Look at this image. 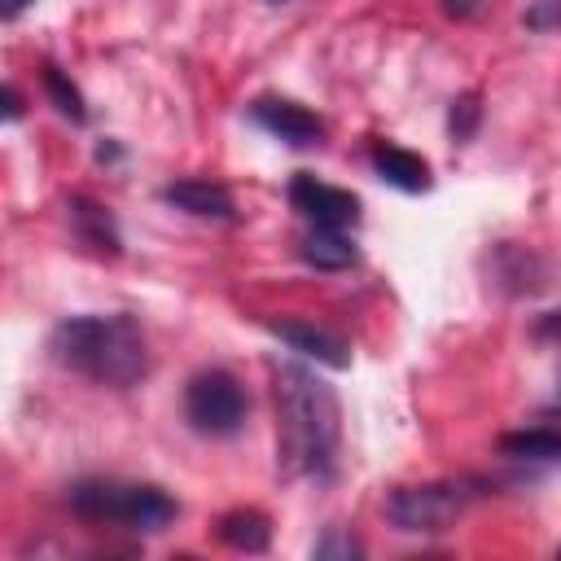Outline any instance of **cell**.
<instances>
[{"mask_svg":"<svg viewBox=\"0 0 561 561\" xmlns=\"http://www.w3.org/2000/svg\"><path fill=\"white\" fill-rule=\"evenodd\" d=\"M276 381V460L289 478L333 482L342 451V403L337 390L298 359L272 364Z\"/></svg>","mask_w":561,"mask_h":561,"instance_id":"1","label":"cell"},{"mask_svg":"<svg viewBox=\"0 0 561 561\" xmlns=\"http://www.w3.org/2000/svg\"><path fill=\"white\" fill-rule=\"evenodd\" d=\"M48 351L61 368L110 390H131L136 381L149 377V342L127 311L66 316L53 324Z\"/></svg>","mask_w":561,"mask_h":561,"instance_id":"2","label":"cell"},{"mask_svg":"<svg viewBox=\"0 0 561 561\" xmlns=\"http://www.w3.org/2000/svg\"><path fill=\"white\" fill-rule=\"evenodd\" d=\"M75 517L92 526H114L131 535H158L180 517V504L158 482H127V478H83L66 491Z\"/></svg>","mask_w":561,"mask_h":561,"instance_id":"3","label":"cell"},{"mask_svg":"<svg viewBox=\"0 0 561 561\" xmlns=\"http://www.w3.org/2000/svg\"><path fill=\"white\" fill-rule=\"evenodd\" d=\"M482 495H486V482H478V478H447V482L394 486L386 495V517L403 535H434V530H447Z\"/></svg>","mask_w":561,"mask_h":561,"instance_id":"4","label":"cell"},{"mask_svg":"<svg viewBox=\"0 0 561 561\" xmlns=\"http://www.w3.org/2000/svg\"><path fill=\"white\" fill-rule=\"evenodd\" d=\"M250 412L245 386L228 368H202L184 386V421L206 438H232L241 434Z\"/></svg>","mask_w":561,"mask_h":561,"instance_id":"5","label":"cell"},{"mask_svg":"<svg viewBox=\"0 0 561 561\" xmlns=\"http://www.w3.org/2000/svg\"><path fill=\"white\" fill-rule=\"evenodd\" d=\"M285 193H289V206L298 210V219L307 228H355L359 224V197L337 188V184L316 180L311 171H298Z\"/></svg>","mask_w":561,"mask_h":561,"instance_id":"6","label":"cell"},{"mask_svg":"<svg viewBox=\"0 0 561 561\" xmlns=\"http://www.w3.org/2000/svg\"><path fill=\"white\" fill-rule=\"evenodd\" d=\"M245 114H250L254 127H263L272 140L289 145V149H316V145H324V118L311 114V110L298 105V101H285V96H259V101H250Z\"/></svg>","mask_w":561,"mask_h":561,"instance_id":"7","label":"cell"},{"mask_svg":"<svg viewBox=\"0 0 561 561\" xmlns=\"http://www.w3.org/2000/svg\"><path fill=\"white\" fill-rule=\"evenodd\" d=\"M66 215H70V232L79 237V245H88V250L101 254V259H118V254H123L118 219H114L101 202H92V197H83V193H70V197H66Z\"/></svg>","mask_w":561,"mask_h":561,"instance_id":"8","label":"cell"},{"mask_svg":"<svg viewBox=\"0 0 561 561\" xmlns=\"http://www.w3.org/2000/svg\"><path fill=\"white\" fill-rule=\"evenodd\" d=\"M267 333L280 337L294 355L316 359V364H324V368H346V364H351V346H346L337 333L320 329V324H307V320H272Z\"/></svg>","mask_w":561,"mask_h":561,"instance_id":"9","label":"cell"},{"mask_svg":"<svg viewBox=\"0 0 561 561\" xmlns=\"http://www.w3.org/2000/svg\"><path fill=\"white\" fill-rule=\"evenodd\" d=\"M158 197H162L167 206L184 210V215H197V219H219V224L237 219L232 193H228L224 184H215V180H197V175H188V180H171V184H162Z\"/></svg>","mask_w":561,"mask_h":561,"instance_id":"10","label":"cell"},{"mask_svg":"<svg viewBox=\"0 0 561 561\" xmlns=\"http://www.w3.org/2000/svg\"><path fill=\"white\" fill-rule=\"evenodd\" d=\"M368 162H373L377 180H386V184L399 188V193H425V188H430V167H425V158L412 153V149H403V145L377 140L373 153H368Z\"/></svg>","mask_w":561,"mask_h":561,"instance_id":"11","label":"cell"},{"mask_svg":"<svg viewBox=\"0 0 561 561\" xmlns=\"http://www.w3.org/2000/svg\"><path fill=\"white\" fill-rule=\"evenodd\" d=\"M298 254L316 272H346L359 259V245H355L351 228H307Z\"/></svg>","mask_w":561,"mask_h":561,"instance_id":"12","label":"cell"},{"mask_svg":"<svg viewBox=\"0 0 561 561\" xmlns=\"http://www.w3.org/2000/svg\"><path fill=\"white\" fill-rule=\"evenodd\" d=\"M500 451L526 465H561V430L552 425H530V430H513L500 438Z\"/></svg>","mask_w":561,"mask_h":561,"instance_id":"13","label":"cell"},{"mask_svg":"<svg viewBox=\"0 0 561 561\" xmlns=\"http://www.w3.org/2000/svg\"><path fill=\"white\" fill-rule=\"evenodd\" d=\"M219 539H224L228 548H237V552H267V543H272V522H267V513H259V508H232V513L219 517Z\"/></svg>","mask_w":561,"mask_h":561,"instance_id":"14","label":"cell"},{"mask_svg":"<svg viewBox=\"0 0 561 561\" xmlns=\"http://www.w3.org/2000/svg\"><path fill=\"white\" fill-rule=\"evenodd\" d=\"M39 79H44V92H48V101L57 105V114H61V118H70V123H88V105H83V92L70 83V75H66L61 66L44 61V66H39Z\"/></svg>","mask_w":561,"mask_h":561,"instance_id":"15","label":"cell"},{"mask_svg":"<svg viewBox=\"0 0 561 561\" xmlns=\"http://www.w3.org/2000/svg\"><path fill=\"white\" fill-rule=\"evenodd\" d=\"M478 101H482L478 92H460V96L451 101V110H447V131H451L456 145L473 140V131H478V123H482V105H478Z\"/></svg>","mask_w":561,"mask_h":561,"instance_id":"16","label":"cell"},{"mask_svg":"<svg viewBox=\"0 0 561 561\" xmlns=\"http://www.w3.org/2000/svg\"><path fill=\"white\" fill-rule=\"evenodd\" d=\"M311 557H320V561H355V557H364V543L359 539H351V535H342V530H329L324 539H316L311 543Z\"/></svg>","mask_w":561,"mask_h":561,"instance_id":"17","label":"cell"},{"mask_svg":"<svg viewBox=\"0 0 561 561\" xmlns=\"http://www.w3.org/2000/svg\"><path fill=\"white\" fill-rule=\"evenodd\" d=\"M522 26L526 31H539V35L561 31V0H530L522 9Z\"/></svg>","mask_w":561,"mask_h":561,"instance_id":"18","label":"cell"},{"mask_svg":"<svg viewBox=\"0 0 561 561\" xmlns=\"http://www.w3.org/2000/svg\"><path fill=\"white\" fill-rule=\"evenodd\" d=\"M438 9H443L447 18H456V22H465V18H473V13L482 9V0H438Z\"/></svg>","mask_w":561,"mask_h":561,"instance_id":"19","label":"cell"},{"mask_svg":"<svg viewBox=\"0 0 561 561\" xmlns=\"http://www.w3.org/2000/svg\"><path fill=\"white\" fill-rule=\"evenodd\" d=\"M535 337H561V311H543L535 320Z\"/></svg>","mask_w":561,"mask_h":561,"instance_id":"20","label":"cell"},{"mask_svg":"<svg viewBox=\"0 0 561 561\" xmlns=\"http://www.w3.org/2000/svg\"><path fill=\"white\" fill-rule=\"evenodd\" d=\"M96 162H101V167H118V162H123V145H118V140H101V145H96Z\"/></svg>","mask_w":561,"mask_h":561,"instance_id":"21","label":"cell"},{"mask_svg":"<svg viewBox=\"0 0 561 561\" xmlns=\"http://www.w3.org/2000/svg\"><path fill=\"white\" fill-rule=\"evenodd\" d=\"M22 118V96L18 88H4V123H18Z\"/></svg>","mask_w":561,"mask_h":561,"instance_id":"22","label":"cell"},{"mask_svg":"<svg viewBox=\"0 0 561 561\" xmlns=\"http://www.w3.org/2000/svg\"><path fill=\"white\" fill-rule=\"evenodd\" d=\"M31 4H35V0H0V18L13 22V18H18L22 9H31Z\"/></svg>","mask_w":561,"mask_h":561,"instance_id":"23","label":"cell"},{"mask_svg":"<svg viewBox=\"0 0 561 561\" xmlns=\"http://www.w3.org/2000/svg\"><path fill=\"white\" fill-rule=\"evenodd\" d=\"M552 408H561V390H557V399H552Z\"/></svg>","mask_w":561,"mask_h":561,"instance_id":"24","label":"cell"},{"mask_svg":"<svg viewBox=\"0 0 561 561\" xmlns=\"http://www.w3.org/2000/svg\"><path fill=\"white\" fill-rule=\"evenodd\" d=\"M263 4H289V0H263Z\"/></svg>","mask_w":561,"mask_h":561,"instance_id":"25","label":"cell"}]
</instances>
